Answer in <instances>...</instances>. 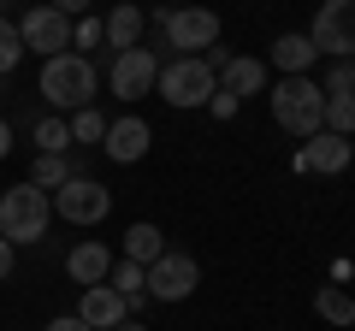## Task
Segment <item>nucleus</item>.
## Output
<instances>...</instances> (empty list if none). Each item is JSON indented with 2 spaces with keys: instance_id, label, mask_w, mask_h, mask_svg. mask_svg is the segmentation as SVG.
Masks as SVG:
<instances>
[{
  "instance_id": "nucleus-1",
  "label": "nucleus",
  "mask_w": 355,
  "mask_h": 331,
  "mask_svg": "<svg viewBox=\"0 0 355 331\" xmlns=\"http://www.w3.org/2000/svg\"><path fill=\"white\" fill-rule=\"evenodd\" d=\"M95 89H101V71H95V60H89V53H53V60H42L36 95H42L60 118L95 107Z\"/></svg>"
},
{
  "instance_id": "nucleus-2",
  "label": "nucleus",
  "mask_w": 355,
  "mask_h": 331,
  "mask_svg": "<svg viewBox=\"0 0 355 331\" xmlns=\"http://www.w3.org/2000/svg\"><path fill=\"white\" fill-rule=\"evenodd\" d=\"M266 107H272V125L291 130L296 142L326 130V89H320V77H279L266 89Z\"/></svg>"
},
{
  "instance_id": "nucleus-3",
  "label": "nucleus",
  "mask_w": 355,
  "mask_h": 331,
  "mask_svg": "<svg viewBox=\"0 0 355 331\" xmlns=\"http://www.w3.org/2000/svg\"><path fill=\"white\" fill-rule=\"evenodd\" d=\"M53 225V195L36 190V184H12V190H0V237L12 242H42Z\"/></svg>"
},
{
  "instance_id": "nucleus-4",
  "label": "nucleus",
  "mask_w": 355,
  "mask_h": 331,
  "mask_svg": "<svg viewBox=\"0 0 355 331\" xmlns=\"http://www.w3.org/2000/svg\"><path fill=\"white\" fill-rule=\"evenodd\" d=\"M154 24H160L172 60H202V53L219 42V12L214 6H160Z\"/></svg>"
},
{
  "instance_id": "nucleus-5",
  "label": "nucleus",
  "mask_w": 355,
  "mask_h": 331,
  "mask_svg": "<svg viewBox=\"0 0 355 331\" xmlns=\"http://www.w3.org/2000/svg\"><path fill=\"white\" fill-rule=\"evenodd\" d=\"M154 89H160V101L166 107H207L214 101V89H219V77L207 71L202 60H166L160 65V77H154Z\"/></svg>"
},
{
  "instance_id": "nucleus-6",
  "label": "nucleus",
  "mask_w": 355,
  "mask_h": 331,
  "mask_svg": "<svg viewBox=\"0 0 355 331\" xmlns=\"http://www.w3.org/2000/svg\"><path fill=\"white\" fill-rule=\"evenodd\" d=\"M53 213H60L65 225H101V219L113 213V190H107L101 178L77 172V178H65L60 190H53Z\"/></svg>"
},
{
  "instance_id": "nucleus-7",
  "label": "nucleus",
  "mask_w": 355,
  "mask_h": 331,
  "mask_svg": "<svg viewBox=\"0 0 355 331\" xmlns=\"http://www.w3.org/2000/svg\"><path fill=\"white\" fill-rule=\"evenodd\" d=\"M160 48H125L113 53V65H107V89L119 95V101H142V95H154V77H160Z\"/></svg>"
},
{
  "instance_id": "nucleus-8",
  "label": "nucleus",
  "mask_w": 355,
  "mask_h": 331,
  "mask_svg": "<svg viewBox=\"0 0 355 331\" xmlns=\"http://www.w3.org/2000/svg\"><path fill=\"white\" fill-rule=\"evenodd\" d=\"M308 42H314V53L355 60V0H320L314 24H308Z\"/></svg>"
},
{
  "instance_id": "nucleus-9",
  "label": "nucleus",
  "mask_w": 355,
  "mask_h": 331,
  "mask_svg": "<svg viewBox=\"0 0 355 331\" xmlns=\"http://www.w3.org/2000/svg\"><path fill=\"white\" fill-rule=\"evenodd\" d=\"M71 24L77 18H65L60 6H30L24 18H18V36H24V53H42V60H53V53H71Z\"/></svg>"
},
{
  "instance_id": "nucleus-10",
  "label": "nucleus",
  "mask_w": 355,
  "mask_h": 331,
  "mask_svg": "<svg viewBox=\"0 0 355 331\" xmlns=\"http://www.w3.org/2000/svg\"><path fill=\"white\" fill-rule=\"evenodd\" d=\"M196 284H202V260L184 255V249H166L148 267V296L154 302H184V296H196Z\"/></svg>"
},
{
  "instance_id": "nucleus-11",
  "label": "nucleus",
  "mask_w": 355,
  "mask_h": 331,
  "mask_svg": "<svg viewBox=\"0 0 355 331\" xmlns=\"http://www.w3.org/2000/svg\"><path fill=\"white\" fill-rule=\"evenodd\" d=\"M355 160V148H349V136H331V130H320V136H308L302 148H296V172H314V178H338L343 166Z\"/></svg>"
},
{
  "instance_id": "nucleus-12",
  "label": "nucleus",
  "mask_w": 355,
  "mask_h": 331,
  "mask_svg": "<svg viewBox=\"0 0 355 331\" xmlns=\"http://www.w3.org/2000/svg\"><path fill=\"white\" fill-rule=\"evenodd\" d=\"M148 148H154V130L142 125L137 113L113 118V125H107V136H101V154H107V160H119V166H137Z\"/></svg>"
},
{
  "instance_id": "nucleus-13",
  "label": "nucleus",
  "mask_w": 355,
  "mask_h": 331,
  "mask_svg": "<svg viewBox=\"0 0 355 331\" xmlns=\"http://www.w3.org/2000/svg\"><path fill=\"white\" fill-rule=\"evenodd\" d=\"M77 319H83L89 331H119L130 319V307H125V296H119L113 284H89L83 302H77Z\"/></svg>"
},
{
  "instance_id": "nucleus-14",
  "label": "nucleus",
  "mask_w": 355,
  "mask_h": 331,
  "mask_svg": "<svg viewBox=\"0 0 355 331\" xmlns=\"http://www.w3.org/2000/svg\"><path fill=\"white\" fill-rule=\"evenodd\" d=\"M142 30H148V12H142V6H130V0H119L113 12L101 18V36H107V48H113V53L142 48Z\"/></svg>"
},
{
  "instance_id": "nucleus-15",
  "label": "nucleus",
  "mask_w": 355,
  "mask_h": 331,
  "mask_svg": "<svg viewBox=\"0 0 355 331\" xmlns=\"http://www.w3.org/2000/svg\"><path fill=\"white\" fill-rule=\"evenodd\" d=\"M107 272H113L107 242H77L71 255H65V278H71L77 290H89V284H107Z\"/></svg>"
},
{
  "instance_id": "nucleus-16",
  "label": "nucleus",
  "mask_w": 355,
  "mask_h": 331,
  "mask_svg": "<svg viewBox=\"0 0 355 331\" xmlns=\"http://www.w3.org/2000/svg\"><path fill=\"white\" fill-rule=\"evenodd\" d=\"M219 89L249 101V95H266V60H249V53H231V65L219 71Z\"/></svg>"
},
{
  "instance_id": "nucleus-17",
  "label": "nucleus",
  "mask_w": 355,
  "mask_h": 331,
  "mask_svg": "<svg viewBox=\"0 0 355 331\" xmlns=\"http://www.w3.org/2000/svg\"><path fill=\"white\" fill-rule=\"evenodd\" d=\"M314 60H320V53H314V42H308V30H291V36L272 42V65H279L284 77H308Z\"/></svg>"
},
{
  "instance_id": "nucleus-18",
  "label": "nucleus",
  "mask_w": 355,
  "mask_h": 331,
  "mask_svg": "<svg viewBox=\"0 0 355 331\" xmlns=\"http://www.w3.org/2000/svg\"><path fill=\"white\" fill-rule=\"evenodd\" d=\"M107 284H113V290L125 296L130 319H137V307L148 302V267H137V260H113V272H107Z\"/></svg>"
},
{
  "instance_id": "nucleus-19",
  "label": "nucleus",
  "mask_w": 355,
  "mask_h": 331,
  "mask_svg": "<svg viewBox=\"0 0 355 331\" xmlns=\"http://www.w3.org/2000/svg\"><path fill=\"white\" fill-rule=\"evenodd\" d=\"M160 255H166V231H160V225H148V219H142V225H130V231H125V260H137V267H154Z\"/></svg>"
},
{
  "instance_id": "nucleus-20",
  "label": "nucleus",
  "mask_w": 355,
  "mask_h": 331,
  "mask_svg": "<svg viewBox=\"0 0 355 331\" xmlns=\"http://www.w3.org/2000/svg\"><path fill=\"white\" fill-rule=\"evenodd\" d=\"M314 314L326 319V325H355V296L338 290V284H320L314 290Z\"/></svg>"
},
{
  "instance_id": "nucleus-21",
  "label": "nucleus",
  "mask_w": 355,
  "mask_h": 331,
  "mask_svg": "<svg viewBox=\"0 0 355 331\" xmlns=\"http://www.w3.org/2000/svg\"><path fill=\"white\" fill-rule=\"evenodd\" d=\"M65 178H77V166L65 160V154H36V172H30V184H36V190H60Z\"/></svg>"
},
{
  "instance_id": "nucleus-22",
  "label": "nucleus",
  "mask_w": 355,
  "mask_h": 331,
  "mask_svg": "<svg viewBox=\"0 0 355 331\" xmlns=\"http://www.w3.org/2000/svg\"><path fill=\"white\" fill-rule=\"evenodd\" d=\"M65 148H71V125L60 113L36 118V154H65Z\"/></svg>"
},
{
  "instance_id": "nucleus-23",
  "label": "nucleus",
  "mask_w": 355,
  "mask_h": 331,
  "mask_svg": "<svg viewBox=\"0 0 355 331\" xmlns=\"http://www.w3.org/2000/svg\"><path fill=\"white\" fill-rule=\"evenodd\" d=\"M326 130L331 136H355V95H326Z\"/></svg>"
},
{
  "instance_id": "nucleus-24",
  "label": "nucleus",
  "mask_w": 355,
  "mask_h": 331,
  "mask_svg": "<svg viewBox=\"0 0 355 331\" xmlns=\"http://www.w3.org/2000/svg\"><path fill=\"white\" fill-rule=\"evenodd\" d=\"M65 125H71V142H89V148H101V136H107V118L95 113V107H83V113H71Z\"/></svg>"
},
{
  "instance_id": "nucleus-25",
  "label": "nucleus",
  "mask_w": 355,
  "mask_h": 331,
  "mask_svg": "<svg viewBox=\"0 0 355 331\" xmlns=\"http://www.w3.org/2000/svg\"><path fill=\"white\" fill-rule=\"evenodd\" d=\"M18 60H24V36H18L12 18H0V77H12Z\"/></svg>"
},
{
  "instance_id": "nucleus-26",
  "label": "nucleus",
  "mask_w": 355,
  "mask_h": 331,
  "mask_svg": "<svg viewBox=\"0 0 355 331\" xmlns=\"http://www.w3.org/2000/svg\"><path fill=\"white\" fill-rule=\"evenodd\" d=\"M326 95H355V60H331V71L320 77Z\"/></svg>"
},
{
  "instance_id": "nucleus-27",
  "label": "nucleus",
  "mask_w": 355,
  "mask_h": 331,
  "mask_svg": "<svg viewBox=\"0 0 355 331\" xmlns=\"http://www.w3.org/2000/svg\"><path fill=\"white\" fill-rule=\"evenodd\" d=\"M101 18H77L71 24V53H83V48H101Z\"/></svg>"
},
{
  "instance_id": "nucleus-28",
  "label": "nucleus",
  "mask_w": 355,
  "mask_h": 331,
  "mask_svg": "<svg viewBox=\"0 0 355 331\" xmlns=\"http://www.w3.org/2000/svg\"><path fill=\"white\" fill-rule=\"evenodd\" d=\"M207 113H214V118H237V113H243V101H237V95H225V89H214Z\"/></svg>"
},
{
  "instance_id": "nucleus-29",
  "label": "nucleus",
  "mask_w": 355,
  "mask_h": 331,
  "mask_svg": "<svg viewBox=\"0 0 355 331\" xmlns=\"http://www.w3.org/2000/svg\"><path fill=\"white\" fill-rule=\"evenodd\" d=\"M48 6H60L65 18H89V6H95V0H48Z\"/></svg>"
},
{
  "instance_id": "nucleus-30",
  "label": "nucleus",
  "mask_w": 355,
  "mask_h": 331,
  "mask_svg": "<svg viewBox=\"0 0 355 331\" xmlns=\"http://www.w3.org/2000/svg\"><path fill=\"white\" fill-rule=\"evenodd\" d=\"M48 331H89V325L77 314H60V319H48Z\"/></svg>"
},
{
  "instance_id": "nucleus-31",
  "label": "nucleus",
  "mask_w": 355,
  "mask_h": 331,
  "mask_svg": "<svg viewBox=\"0 0 355 331\" xmlns=\"http://www.w3.org/2000/svg\"><path fill=\"white\" fill-rule=\"evenodd\" d=\"M0 278H12V242L0 237Z\"/></svg>"
},
{
  "instance_id": "nucleus-32",
  "label": "nucleus",
  "mask_w": 355,
  "mask_h": 331,
  "mask_svg": "<svg viewBox=\"0 0 355 331\" xmlns=\"http://www.w3.org/2000/svg\"><path fill=\"white\" fill-rule=\"evenodd\" d=\"M6 154H12V125L0 118V160H6Z\"/></svg>"
},
{
  "instance_id": "nucleus-33",
  "label": "nucleus",
  "mask_w": 355,
  "mask_h": 331,
  "mask_svg": "<svg viewBox=\"0 0 355 331\" xmlns=\"http://www.w3.org/2000/svg\"><path fill=\"white\" fill-rule=\"evenodd\" d=\"M119 331H148V325H142V319H125V325H119Z\"/></svg>"
},
{
  "instance_id": "nucleus-34",
  "label": "nucleus",
  "mask_w": 355,
  "mask_h": 331,
  "mask_svg": "<svg viewBox=\"0 0 355 331\" xmlns=\"http://www.w3.org/2000/svg\"><path fill=\"white\" fill-rule=\"evenodd\" d=\"M0 18H6V0H0Z\"/></svg>"
},
{
  "instance_id": "nucleus-35",
  "label": "nucleus",
  "mask_w": 355,
  "mask_h": 331,
  "mask_svg": "<svg viewBox=\"0 0 355 331\" xmlns=\"http://www.w3.org/2000/svg\"><path fill=\"white\" fill-rule=\"evenodd\" d=\"M349 166H355V160H349Z\"/></svg>"
}]
</instances>
